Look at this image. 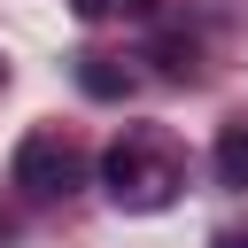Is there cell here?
<instances>
[{
    "instance_id": "obj_4",
    "label": "cell",
    "mask_w": 248,
    "mask_h": 248,
    "mask_svg": "<svg viewBox=\"0 0 248 248\" xmlns=\"http://www.w3.org/2000/svg\"><path fill=\"white\" fill-rule=\"evenodd\" d=\"M78 93L85 101H124L132 93V70L108 62V54H78Z\"/></svg>"
},
{
    "instance_id": "obj_1",
    "label": "cell",
    "mask_w": 248,
    "mask_h": 248,
    "mask_svg": "<svg viewBox=\"0 0 248 248\" xmlns=\"http://www.w3.org/2000/svg\"><path fill=\"white\" fill-rule=\"evenodd\" d=\"M101 194L124 209V217H155L186 194V147L170 124H124L108 147H101Z\"/></svg>"
},
{
    "instance_id": "obj_6",
    "label": "cell",
    "mask_w": 248,
    "mask_h": 248,
    "mask_svg": "<svg viewBox=\"0 0 248 248\" xmlns=\"http://www.w3.org/2000/svg\"><path fill=\"white\" fill-rule=\"evenodd\" d=\"M155 62H163L170 78H194V39H186V31H163V39H155Z\"/></svg>"
},
{
    "instance_id": "obj_5",
    "label": "cell",
    "mask_w": 248,
    "mask_h": 248,
    "mask_svg": "<svg viewBox=\"0 0 248 248\" xmlns=\"http://www.w3.org/2000/svg\"><path fill=\"white\" fill-rule=\"evenodd\" d=\"M78 23H155L163 0H70Z\"/></svg>"
},
{
    "instance_id": "obj_7",
    "label": "cell",
    "mask_w": 248,
    "mask_h": 248,
    "mask_svg": "<svg viewBox=\"0 0 248 248\" xmlns=\"http://www.w3.org/2000/svg\"><path fill=\"white\" fill-rule=\"evenodd\" d=\"M209 248H248V225H225V232H217Z\"/></svg>"
},
{
    "instance_id": "obj_8",
    "label": "cell",
    "mask_w": 248,
    "mask_h": 248,
    "mask_svg": "<svg viewBox=\"0 0 248 248\" xmlns=\"http://www.w3.org/2000/svg\"><path fill=\"white\" fill-rule=\"evenodd\" d=\"M0 93H8V62H0Z\"/></svg>"
},
{
    "instance_id": "obj_2",
    "label": "cell",
    "mask_w": 248,
    "mask_h": 248,
    "mask_svg": "<svg viewBox=\"0 0 248 248\" xmlns=\"http://www.w3.org/2000/svg\"><path fill=\"white\" fill-rule=\"evenodd\" d=\"M8 178H16L31 202H62V194H78V186H85V155H78V140H70V132L39 124V132H23V140H16Z\"/></svg>"
},
{
    "instance_id": "obj_3",
    "label": "cell",
    "mask_w": 248,
    "mask_h": 248,
    "mask_svg": "<svg viewBox=\"0 0 248 248\" xmlns=\"http://www.w3.org/2000/svg\"><path fill=\"white\" fill-rule=\"evenodd\" d=\"M209 170H217V186H240V194H248V116H232V124L217 132Z\"/></svg>"
}]
</instances>
